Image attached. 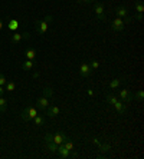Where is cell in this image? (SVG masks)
Returning <instances> with one entry per match:
<instances>
[{"label":"cell","mask_w":144,"mask_h":159,"mask_svg":"<svg viewBox=\"0 0 144 159\" xmlns=\"http://www.w3.org/2000/svg\"><path fill=\"white\" fill-rule=\"evenodd\" d=\"M52 95H53V90H52L51 88H45V89H43V96L51 98Z\"/></svg>","instance_id":"cell-26"},{"label":"cell","mask_w":144,"mask_h":159,"mask_svg":"<svg viewBox=\"0 0 144 159\" xmlns=\"http://www.w3.org/2000/svg\"><path fill=\"white\" fill-rule=\"evenodd\" d=\"M6 82H7V79L4 78L3 73H0V86H4L6 85Z\"/></svg>","instance_id":"cell-29"},{"label":"cell","mask_w":144,"mask_h":159,"mask_svg":"<svg viewBox=\"0 0 144 159\" xmlns=\"http://www.w3.org/2000/svg\"><path fill=\"white\" fill-rule=\"evenodd\" d=\"M36 103H37V107L43 111V109H46V107L49 106V98H46V96H41V98H37Z\"/></svg>","instance_id":"cell-13"},{"label":"cell","mask_w":144,"mask_h":159,"mask_svg":"<svg viewBox=\"0 0 144 159\" xmlns=\"http://www.w3.org/2000/svg\"><path fill=\"white\" fill-rule=\"evenodd\" d=\"M124 26H126V23H124V20L121 17H115L112 20V23H111V29L114 30V32H117V33L124 32Z\"/></svg>","instance_id":"cell-4"},{"label":"cell","mask_w":144,"mask_h":159,"mask_svg":"<svg viewBox=\"0 0 144 159\" xmlns=\"http://www.w3.org/2000/svg\"><path fill=\"white\" fill-rule=\"evenodd\" d=\"M114 109L117 111V113H118L120 116H124L127 113V106H126V103L122 102V100H117L115 102V105H114Z\"/></svg>","instance_id":"cell-10"},{"label":"cell","mask_w":144,"mask_h":159,"mask_svg":"<svg viewBox=\"0 0 144 159\" xmlns=\"http://www.w3.org/2000/svg\"><path fill=\"white\" fill-rule=\"evenodd\" d=\"M94 11H95L97 19H98L100 22H105V13H104V4L102 3H95Z\"/></svg>","instance_id":"cell-8"},{"label":"cell","mask_w":144,"mask_h":159,"mask_svg":"<svg viewBox=\"0 0 144 159\" xmlns=\"http://www.w3.org/2000/svg\"><path fill=\"white\" fill-rule=\"evenodd\" d=\"M105 99H107V102H108V103H110V105H112V106H114V105H115V102L118 100V98H117V96H114L112 93H108L107 96H105Z\"/></svg>","instance_id":"cell-22"},{"label":"cell","mask_w":144,"mask_h":159,"mask_svg":"<svg viewBox=\"0 0 144 159\" xmlns=\"http://www.w3.org/2000/svg\"><path fill=\"white\" fill-rule=\"evenodd\" d=\"M89 66H91L92 70H97V69L100 67V62H97V60H91V62H89Z\"/></svg>","instance_id":"cell-27"},{"label":"cell","mask_w":144,"mask_h":159,"mask_svg":"<svg viewBox=\"0 0 144 159\" xmlns=\"http://www.w3.org/2000/svg\"><path fill=\"white\" fill-rule=\"evenodd\" d=\"M87 93H88V96H91V98H92L94 95H95V92H94L92 89H88V90H87Z\"/></svg>","instance_id":"cell-30"},{"label":"cell","mask_w":144,"mask_h":159,"mask_svg":"<svg viewBox=\"0 0 144 159\" xmlns=\"http://www.w3.org/2000/svg\"><path fill=\"white\" fill-rule=\"evenodd\" d=\"M81 2H82V3H92L94 0H81Z\"/></svg>","instance_id":"cell-33"},{"label":"cell","mask_w":144,"mask_h":159,"mask_svg":"<svg viewBox=\"0 0 144 159\" xmlns=\"http://www.w3.org/2000/svg\"><path fill=\"white\" fill-rule=\"evenodd\" d=\"M52 20H53V19H52V16H46L43 20H37V22L35 23L36 33L41 34V36L46 33V32H48V29H49V22H52Z\"/></svg>","instance_id":"cell-1"},{"label":"cell","mask_w":144,"mask_h":159,"mask_svg":"<svg viewBox=\"0 0 144 159\" xmlns=\"http://www.w3.org/2000/svg\"><path fill=\"white\" fill-rule=\"evenodd\" d=\"M63 146H65V148H67L68 151H71V152L74 151V142L69 141V139H67V141L63 142Z\"/></svg>","instance_id":"cell-24"},{"label":"cell","mask_w":144,"mask_h":159,"mask_svg":"<svg viewBox=\"0 0 144 159\" xmlns=\"http://www.w3.org/2000/svg\"><path fill=\"white\" fill-rule=\"evenodd\" d=\"M79 75H81V78H89L91 75H92V69H91V66H89V63H87V62H84V63H81V66H79Z\"/></svg>","instance_id":"cell-6"},{"label":"cell","mask_w":144,"mask_h":159,"mask_svg":"<svg viewBox=\"0 0 144 159\" xmlns=\"http://www.w3.org/2000/svg\"><path fill=\"white\" fill-rule=\"evenodd\" d=\"M33 67H35V62H33V60H26V62L22 65V69H23V70H26V72L32 70Z\"/></svg>","instance_id":"cell-16"},{"label":"cell","mask_w":144,"mask_h":159,"mask_svg":"<svg viewBox=\"0 0 144 159\" xmlns=\"http://www.w3.org/2000/svg\"><path fill=\"white\" fill-rule=\"evenodd\" d=\"M17 27H19V22L16 20V19H10L9 20V29L12 30V32H16L17 30Z\"/></svg>","instance_id":"cell-21"},{"label":"cell","mask_w":144,"mask_h":159,"mask_svg":"<svg viewBox=\"0 0 144 159\" xmlns=\"http://www.w3.org/2000/svg\"><path fill=\"white\" fill-rule=\"evenodd\" d=\"M36 115H37V109H36V107L26 106L25 109H23V112L20 113V118H22V120L27 122V120H32V119H33Z\"/></svg>","instance_id":"cell-3"},{"label":"cell","mask_w":144,"mask_h":159,"mask_svg":"<svg viewBox=\"0 0 144 159\" xmlns=\"http://www.w3.org/2000/svg\"><path fill=\"white\" fill-rule=\"evenodd\" d=\"M25 57L27 60H35V57H36V50H35V49H27L25 52Z\"/></svg>","instance_id":"cell-15"},{"label":"cell","mask_w":144,"mask_h":159,"mask_svg":"<svg viewBox=\"0 0 144 159\" xmlns=\"http://www.w3.org/2000/svg\"><path fill=\"white\" fill-rule=\"evenodd\" d=\"M118 96H120V100H122L124 103H128V102H131V100L134 99V98H133V93L130 92L128 89H122L121 92L118 93Z\"/></svg>","instance_id":"cell-9"},{"label":"cell","mask_w":144,"mask_h":159,"mask_svg":"<svg viewBox=\"0 0 144 159\" xmlns=\"http://www.w3.org/2000/svg\"><path fill=\"white\" fill-rule=\"evenodd\" d=\"M56 153H58V155H59V158H62V159L71 158V151H68V149L63 146V143L58 145V151H56Z\"/></svg>","instance_id":"cell-11"},{"label":"cell","mask_w":144,"mask_h":159,"mask_svg":"<svg viewBox=\"0 0 144 159\" xmlns=\"http://www.w3.org/2000/svg\"><path fill=\"white\" fill-rule=\"evenodd\" d=\"M134 7H136V11L138 13V15H143V11H144V3L141 2V0H137L136 4H134Z\"/></svg>","instance_id":"cell-20"},{"label":"cell","mask_w":144,"mask_h":159,"mask_svg":"<svg viewBox=\"0 0 144 159\" xmlns=\"http://www.w3.org/2000/svg\"><path fill=\"white\" fill-rule=\"evenodd\" d=\"M6 111H7V99L3 96H0V112L4 113Z\"/></svg>","instance_id":"cell-18"},{"label":"cell","mask_w":144,"mask_h":159,"mask_svg":"<svg viewBox=\"0 0 144 159\" xmlns=\"http://www.w3.org/2000/svg\"><path fill=\"white\" fill-rule=\"evenodd\" d=\"M46 148H48L51 152H56L58 151V145L53 143V142H46Z\"/></svg>","instance_id":"cell-23"},{"label":"cell","mask_w":144,"mask_h":159,"mask_svg":"<svg viewBox=\"0 0 144 159\" xmlns=\"http://www.w3.org/2000/svg\"><path fill=\"white\" fill-rule=\"evenodd\" d=\"M15 89H16L15 82H12V80L6 82V85H4V90H6V92H15Z\"/></svg>","instance_id":"cell-19"},{"label":"cell","mask_w":144,"mask_h":159,"mask_svg":"<svg viewBox=\"0 0 144 159\" xmlns=\"http://www.w3.org/2000/svg\"><path fill=\"white\" fill-rule=\"evenodd\" d=\"M29 37H30V33H27V32H25V33L15 32V33L10 36V42H12V44H17L22 39H29Z\"/></svg>","instance_id":"cell-7"},{"label":"cell","mask_w":144,"mask_h":159,"mask_svg":"<svg viewBox=\"0 0 144 159\" xmlns=\"http://www.w3.org/2000/svg\"><path fill=\"white\" fill-rule=\"evenodd\" d=\"M121 83H122V79H120V78L112 79V80L110 82V89L111 90H117V89L121 86Z\"/></svg>","instance_id":"cell-14"},{"label":"cell","mask_w":144,"mask_h":159,"mask_svg":"<svg viewBox=\"0 0 144 159\" xmlns=\"http://www.w3.org/2000/svg\"><path fill=\"white\" fill-rule=\"evenodd\" d=\"M115 15H117V17H121L122 20H124V23H128L131 19H130L128 16V10H127L124 6H118V7H115Z\"/></svg>","instance_id":"cell-5"},{"label":"cell","mask_w":144,"mask_h":159,"mask_svg":"<svg viewBox=\"0 0 144 159\" xmlns=\"http://www.w3.org/2000/svg\"><path fill=\"white\" fill-rule=\"evenodd\" d=\"M4 92H6V90H4V86H0V96H3Z\"/></svg>","instance_id":"cell-31"},{"label":"cell","mask_w":144,"mask_h":159,"mask_svg":"<svg viewBox=\"0 0 144 159\" xmlns=\"http://www.w3.org/2000/svg\"><path fill=\"white\" fill-rule=\"evenodd\" d=\"M134 99H137L138 102H143V98H144V92L143 90H138V92H136V95H133Z\"/></svg>","instance_id":"cell-25"},{"label":"cell","mask_w":144,"mask_h":159,"mask_svg":"<svg viewBox=\"0 0 144 159\" xmlns=\"http://www.w3.org/2000/svg\"><path fill=\"white\" fill-rule=\"evenodd\" d=\"M32 120H33L35 126H41V125H43V123H45V116H43V115H39V113H37V115L35 116Z\"/></svg>","instance_id":"cell-17"},{"label":"cell","mask_w":144,"mask_h":159,"mask_svg":"<svg viewBox=\"0 0 144 159\" xmlns=\"http://www.w3.org/2000/svg\"><path fill=\"white\" fill-rule=\"evenodd\" d=\"M68 139V136H67V133L65 132H62V130H59V132H56L55 135H46L45 136V141L46 142H53V143H56V145H61V143H63V142Z\"/></svg>","instance_id":"cell-2"},{"label":"cell","mask_w":144,"mask_h":159,"mask_svg":"<svg viewBox=\"0 0 144 159\" xmlns=\"http://www.w3.org/2000/svg\"><path fill=\"white\" fill-rule=\"evenodd\" d=\"M3 29V22H2V20H0V30Z\"/></svg>","instance_id":"cell-34"},{"label":"cell","mask_w":144,"mask_h":159,"mask_svg":"<svg viewBox=\"0 0 144 159\" xmlns=\"http://www.w3.org/2000/svg\"><path fill=\"white\" fill-rule=\"evenodd\" d=\"M137 20H138V22H143V15H138V16H137Z\"/></svg>","instance_id":"cell-32"},{"label":"cell","mask_w":144,"mask_h":159,"mask_svg":"<svg viewBox=\"0 0 144 159\" xmlns=\"http://www.w3.org/2000/svg\"><path fill=\"white\" fill-rule=\"evenodd\" d=\"M46 109H48V111H46V115H48L49 118H55V116H58L61 113V109L56 106V105H52V106L49 105Z\"/></svg>","instance_id":"cell-12"},{"label":"cell","mask_w":144,"mask_h":159,"mask_svg":"<svg viewBox=\"0 0 144 159\" xmlns=\"http://www.w3.org/2000/svg\"><path fill=\"white\" fill-rule=\"evenodd\" d=\"M98 146H100V151L101 152H108V151H110V145H104V143H100V145H98Z\"/></svg>","instance_id":"cell-28"}]
</instances>
